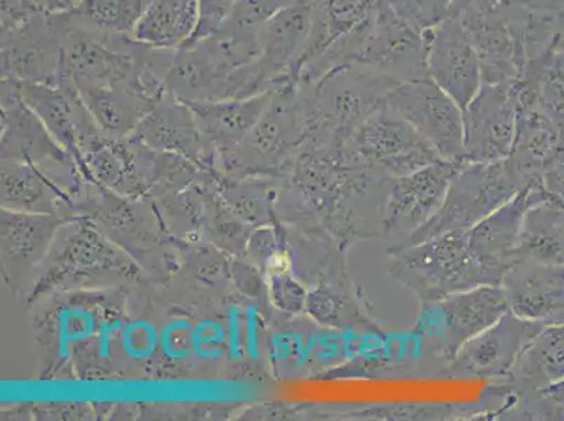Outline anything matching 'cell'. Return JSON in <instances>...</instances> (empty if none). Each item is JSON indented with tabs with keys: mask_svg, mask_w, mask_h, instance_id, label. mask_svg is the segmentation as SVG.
Returning <instances> with one entry per match:
<instances>
[{
	"mask_svg": "<svg viewBox=\"0 0 564 421\" xmlns=\"http://www.w3.org/2000/svg\"><path fill=\"white\" fill-rule=\"evenodd\" d=\"M465 161L443 159L406 176L391 180L384 207L382 238L394 245L406 244L410 236L438 213L451 180Z\"/></svg>",
	"mask_w": 564,
	"mask_h": 421,
	"instance_id": "cell-9",
	"label": "cell"
},
{
	"mask_svg": "<svg viewBox=\"0 0 564 421\" xmlns=\"http://www.w3.org/2000/svg\"><path fill=\"white\" fill-rule=\"evenodd\" d=\"M459 20L479 55L484 85L509 84L520 78L524 63L500 13L474 0Z\"/></svg>",
	"mask_w": 564,
	"mask_h": 421,
	"instance_id": "cell-15",
	"label": "cell"
},
{
	"mask_svg": "<svg viewBox=\"0 0 564 421\" xmlns=\"http://www.w3.org/2000/svg\"><path fill=\"white\" fill-rule=\"evenodd\" d=\"M87 110L96 117L102 127L122 130L132 126L143 111H151L155 102L147 97L121 87H79Z\"/></svg>",
	"mask_w": 564,
	"mask_h": 421,
	"instance_id": "cell-25",
	"label": "cell"
},
{
	"mask_svg": "<svg viewBox=\"0 0 564 421\" xmlns=\"http://www.w3.org/2000/svg\"><path fill=\"white\" fill-rule=\"evenodd\" d=\"M343 156L389 179L406 176L444 159L384 100L348 138Z\"/></svg>",
	"mask_w": 564,
	"mask_h": 421,
	"instance_id": "cell-5",
	"label": "cell"
},
{
	"mask_svg": "<svg viewBox=\"0 0 564 421\" xmlns=\"http://www.w3.org/2000/svg\"><path fill=\"white\" fill-rule=\"evenodd\" d=\"M238 2L239 0H197L196 30L181 48L193 47L199 41L212 37V35L219 32V29L232 17Z\"/></svg>",
	"mask_w": 564,
	"mask_h": 421,
	"instance_id": "cell-27",
	"label": "cell"
},
{
	"mask_svg": "<svg viewBox=\"0 0 564 421\" xmlns=\"http://www.w3.org/2000/svg\"><path fill=\"white\" fill-rule=\"evenodd\" d=\"M540 183L549 197L564 204V138L543 166Z\"/></svg>",
	"mask_w": 564,
	"mask_h": 421,
	"instance_id": "cell-29",
	"label": "cell"
},
{
	"mask_svg": "<svg viewBox=\"0 0 564 421\" xmlns=\"http://www.w3.org/2000/svg\"><path fill=\"white\" fill-rule=\"evenodd\" d=\"M507 312L509 305L500 285L484 284L422 306L414 333L424 356L438 361L444 375L464 344L495 325Z\"/></svg>",
	"mask_w": 564,
	"mask_h": 421,
	"instance_id": "cell-4",
	"label": "cell"
},
{
	"mask_svg": "<svg viewBox=\"0 0 564 421\" xmlns=\"http://www.w3.org/2000/svg\"><path fill=\"white\" fill-rule=\"evenodd\" d=\"M68 12L39 13L10 32L2 33V79L18 84H50L63 65Z\"/></svg>",
	"mask_w": 564,
	"mask_h": 421,
	"instance_id": "cell-7",
	"label": "cell"
},
{
	"mask_svg": "<svg viewBox=\"0 0 564 421\" xmlns=\"http://www.w3.org/2000/svg\"><path fill=\"white\" fill-rule=\"evenodd\" d=\"M384 102L449 161H465L463 109L429 76L404 82Z\"/></svg>",
	"mask_w": 564,
	"mask_h": 421,
	"instance_id": "cell-6",
	"label": "cell"
},
{
	"mask_svg": "<svg viewBox=\"0 0 564 421\" xmlns=\"http://www.w3.org/2000/svg\"><path fill=\"white\" fill-rule=\"evenodd\" d=\"M402 22L420 33L460 17L466 0H379Z\"/></svg>",
	"mask_w": 564,
	"mask_h": 421,
	"instance_id": "cell-26",
	"label": "cell"
},
{
	"mask_svg": "<svg viewBox=\"0 0 564 421\" xmlns=\"http://www.w3.org/2000/svg\"><path fill=\"white\" fill-rule=\"evenodd\" d=\"M314 10L311 37L307 40L295 69V78L300 72L325 53L335 41L345 37L357 25L366 22L369 14L377 8L379 0H306Z\"/></svg>",
	"mask_w": 564,
	"mask_h": 421,
	"instance_id": "cell-19",
	"label": "cell"
},
{
	"mask_svg": "<svg viewBox=\"0 0 564 421\" xmlns=\"http://www.w3.org/2000/svg\"><path fill=\"white\" fill-rule=\"evenodd\" d=\"M389 276L413 292L422 306L456 292L490 284L469 249L468 233H447L388 250Z\"/></svg>",
	"mask_w": 564,
	"mask_h": 421,
	"instance_id": "cell-2",
	"label": "cell"
},
{
	"mask_svg": "<svg viewBox=\"0 0 564 421\" xmlns=\"http://www.w3.org/2000/svg\"><path fill=\"white\" fill-rule=\"evenodd\" d=\"M311 315L321 325L338 331L381 333V327L368 315L360 298L352 291L351 281L322 285L307 296Z\"/></svg>",
	"mask_w": 564,
	"mask_h": 421,
	"instance_id": "cell-22",
	"label": "cell"
},
{
	"mask_svg": "<svg viewBox=\"0 0 564 421\" xmlns=\"http://www.w3.org/2000/svg\"><path fill=\"white\" fill-rule=\"evenodd\" d=\"M499 285L509 311L522 320L545 326L564 322V266L518 259Z\"/></svg>",
	"mask_w": 564,
	"mask_h": 421,
	"instance_id": "cell-14",
	"label": "cell"
},
{
	"mask_svg": "<svg viewBox=\"0 0 564 421\" xmlns=\"http://www.w3.org/2000/svg\"><path fill=\"white\" fill-rule=\"evenodd\" d=\"M148 3L150 0H79L68 13L82 28L131 37Z\"/></svg>",
	"mask_w": 564,
	"mask_h": 421,
	"instance_id": "cell-24",
	"label": "cell"
},
{
	"mask_svg": "<svg viewBox=\"0 0 564 421\" xmlns=\"http://www.w3.org/2000/svg\"><path fill=\"white\" fill-rule=\"evenodd\" d=\"M545 325L507 312L480 335L470 338L445 369V377L500 379L509 375L518 357Z\"/></svg>",
	"mask_w": 564,
	"mask_h": 421,
	"instance_id": "cell-10",
	"label": "cell"
},
{
	"mask_svg": "<svg viewBox=\"0 0 564 421\" xmlns=\"http://www.w3.org/2000/svg\"><path fill=\"white\" fill-rule=\"evenodd\" d=\"M424 37L429 78L464 110L484 85L479 55L468 33L456 18L429 30Z\"/></svg>",
	"mask_w": 564,
	"mask_h": 421,
	"instance_id": "cell-12",
	"label": "cell"
},
{
	"mask_svg": "<svg viewBox=\"0 0 564 421\" xmlns=\"http://www.w3.org/2000/svg\"><path fill=\"white\" fill-rule=\"evenodd\" d=\"M463 116L465 161L495 162L509 158L517 125L514 82L481 85Z\"/></svg>",
	"mask_w": 564,
	"mask_h": 421,
	"instance_id": "cell-11",
	"label": "cell"
},
{
	"mask_svg": "<svg viewBox=\"0 0 564 421\" xmlns=\"http://www.w3.org/2000/svg\"><path fill=\"white\" fill-rule=\"evenodd\" d=\"M500 379L530 390H547L564 382V322L543 327L509 375Z\"/></svg>",
	"mask_w": 564,
	"mask_h": 421,
	"instance_id": "cell-18",
	"label": "cell"
},
{
	"mask_svg": "<svg viewBox=\"0 0 564 421\" xmlns=\"http://www.w3.org/2000/svg\"><path fill=\"white\" fill-rule=\"evenodd\" d=\"M197 0H150L131 37L145 47L178 50L197 25Z\"/></svg>",
	"mask_w": 564,
	"mask_h": 421,
	"instance_id": "cell-20",
	"label": "cell"
},
{
	"mask_svg": "<svg viewBox=\"0 0 564 421\" xmlns=\"http://www.w3.org/2000/svg\"><path fill=\"white\" fill-rule=\"evenodd\" d=\"M531 183L535 182L522 176L509 158L495 162L465 161L451 180L438 213L410 236L406 244L422 242L441 234L469 233Z\"/></svg>",
	"mask_w": 564,
	"mask_h": 421,
	"instance_id": "cell-3",
	"label": "cell"
},
{
	"mask_svg": "<svg viewBox=\"0 0 564 421\" xmlns=\"http://www.w3.org/2000/svg\"><path fill=\"white\" fill-rule=\"evenodd\" d=\"M296 0H239L229 22L246 29H260L267 20L291 7Z\"/></svg>",
	"mask_w": 564,
	"mask_h": 421,
	"instance_id": "cell-28",
	"label": "cell"
},
{
	"mask_svg": "<svg viewBox=\"0 0 564 421\" xmlns=\"http://www.w3.org/2000/svg\"><path fill=\"white\" fill-rule=\"evenodd\" d=\"M518 259L564 266V204L546 195L527 209Z\"/></svg>",
	"mask_w": 564,
	"mask_h": 421,
	"instance_id": "cell-21",
	"label": "cell"
},
{
	"mask_svg": "<svg viewBox=\"0 0 564 421\" xmlns=\"http://www.w3.org/2000/svg\"><path fill=\"white\" fill-rule=\"evenodd\" d=\"M397 86V82L360 64L337 66L315 84H300L305 125L302 148H345L352 132Z\"/></svg>",
	"mask_w": 564,
	"mask_h": 421,
	"instance_id": "cell-1",
	"label": "cell"
},
{
	"mask_svg": "<svg viewBox=\"0 0 564 421\" xmlns=\"http://www.w3.org/2000/svg\"><path fill=\"white\" fill-rule=\"evenodd\" d=\"M43 12L39 0H2V33L17 29Z\"/></svg>",
	"mask_w": 564,
	"mask_h": 421,
	"instance_id": "cell-30",
	"label": "cell"
},
{
	"mask_svg": "<svg viewBox=\"0 0 564 421\" xmlns=\"http://www.w3.org/2000/svg\"><path fill=\"white\" fill-rule=\"evenodd\" d=\"M312 23V4L306 0H296L260 25L259 61L273 80L274 89L282 82L296 79V65L311 37Z\"/></svg>",
	"mask_w": 564,
	"mask_h": 421,
	"instance_id": "cell-16",
	"label": "cell"
},
{
	"mask_svg": "<svg viewBox=\"0 0 564 421\" xmlns=\"http://www.w3.org/2000/svg\"><path fill=\"white\" fill-rule=\"evenodd\" d=\"M271 99L273 91L248 99L197 101L188 105L202 118L209 132L220 138H232L253 127L264 115Z\"/></svg>",
	"mask_w": 564,
	"mask_h": 421,
	"instance_id": "cell-23",
	"label": "cell"
},
{
	"mask_svg": "<svg viewBox=\"0 0 564 421\" xmlns=\"http://www.w3.org/2000/svg\"><path fill=\"white\" fill-rule=\"evenodd\" d=\"M425 56L424 33L410 28L379 2L367 19L352 64L366 66L400 85L429 76Z\"/></svg>",
	"mask_w": 564,
	"mask_h": 421,
	"instance_id": "cell-8",
	"label": "cell"
},
{
	"mask_svg": "<svg viewBox=\"0 0 564 421\" xmlns=\"http://www.w3.org/2000/svg\"><path fill=\"white\" fill-rule=\"evenodd\" d=\"M549 395L555 400V402L558 404V408L562 409V412L564 414V382L556 385V387H553L551 389H547Z\"/></svg>",
	"mask_w": 564,
	"mask_h": 421,
	"instance_id": "cell-32",
	"label": "cell"
},
{
	"mask_svg": "<svg viewBox=\"0 0 564 421\" xmlns=\"http://www.w3.org/2000/svg\"><path fill=\"white\" fill-rule=\"evenodd\" d=\"M41 8L47 13H64L76 7L79 0H39Z\"/></svg>",
	"mask_w": 564,
	"mask_h": 421,
	"instance_id": "cell-31",
	"label": "cell"
},
{
	"mask_svg": "<svg viewBox=\"0 0 564 421\" xmlns=\"http://www.w3.org/2000/svg\"><path fill=\"white\" fill-rule=\"evenodd\" d=\"M546 195L540 182L528 184L509 203L469 230V249L490 284H499L502 274L516 263L527 209Z\"/></svg>",
	"mask_w": 564,
	"mask_h": 421,
	"instance_id": "cell-13",
	"label": "cell"
},
{
	"mask_svg": "<svg viewBox=\"0 0 564 421\" xmlns=\"http://www.w3.org/2000/svg\"><path fill=\"white\" fill-rule=\"evenodd\" d=\"M564 133L538 105L518 106L514 141L509 155L518 172L540 182L543 166L563 141Z\"/></svg>",
	"mask_w": 564,
	"mask_h": 421,
	"instance_id": "cell-17",
	"label": "cell"
}]
</instances>
